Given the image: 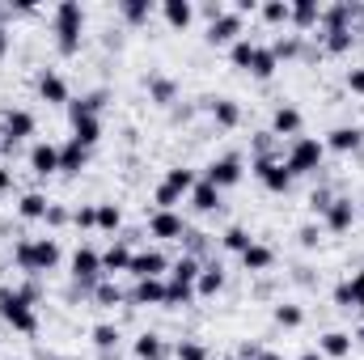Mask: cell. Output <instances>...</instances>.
Here are the masks:
<instances>
[{
    "label": "cell",
    "instance_id": "1",
    "mask_svg": "<svg viewBox=\"0 0 364 360\" xmlns=\"http://www.w3.org/2000/svg\"><path fill=\"white\" fill-rule=\"evenodd\" d=\"M81 30H85V9L77 0H60L51 13V34H55V51L60 55H77L81 51Z\"/></svg>",
    "mask_w": 364,
    "mask_h": 360
},
{
    "label": "cell",
    "instance_id": "2",
    "mask_svg": "<svg viewBox=\"0 0 364 360\" xmlns=\"http://www.w3.org/2000/svg\"><path fill=\"white\" fill-rule=\"evenodd\" d=\"M13 263L26 275H47L60 268V242L55 238H26L13 246Z\"/></svg>",
    "mask_w": 364,
    "mask_h": 360
},
{
    "label": "cell",
    "instance_id": "3",
    "mask_svg": "<svg viewBox=\"0 0 364 360\" xmlns=\"http://www.w3.org/2000/svg\"><path fill=\"white\" fill-rule=\"evenodd\" d=\"M322 157H326V144L318 136H296L288 144V153H284V166H288L292 179H301V174H318L322 170Z\"/></svg>",
    "mask_w": 364,
    "mask_h": 360
},
{
    "label": "cell",
    "instance_id": "4",
    "mask_svg": "<svg viewBox=\"0 0 364 360\" xmlns=\"http://www.w3.org/2000/svg\"><path fill=\"white\" fill-rule=\"evenodd\" d=\"M0 318H4L17 335H34V331H38V314H34V305H30L17 288H0Z\"/></svg>",
    "mask_w": 364,
    "mask_h": 360
},
{
    "label": "cell",
    "instance_id": "5",
    "mask_svg": "<svg viewBox=\"0 0 364 360\" xmlns=\"http://www.w3.org/2000/svg\"><path fill=\"white\" fill-rule=\"evenodd\" d=\"M242 34H246V17L237 9H225L216 21H208V43L212 47H233Z\"/></svg>",
    "mask_w": 364,
    "mask_h": 360
},
{
    "label": "cell",
    "instance_id": "6",
    "mask_svg": "<svg viewBox=\"0 0 364 360\" xmlns=\"http://www.w3.org/2000/svg\"><path fill=\"white\" fill-rule=\"evenodd\" d=\"M242 157H233V153H225V157H216V162H208V174L203 182H212L216 191H229V186H237L242 182Z\"/></svg>",
    "mask_w": 364,
    "mask_h": 360
},
{
    "label": "cell",
    "instance_id": "7",
    "mask_svg": "<svg viewBox=\"0 0 364 360\" xmlns=\"http://www.w3.org/2000/svg\"><path fill=\"white\" fill-rule=\"evenodd\" d=\"M255 179L263 182L267 191H275V195H284L292 186V174H288L284 157H255Z\"/></svg>",
    "mask_w": 364,
    "mask_h": 360
},
{
    "label": "cell",
    "instance_id": "8",
    "mask_svg": "<svg viewBox=\"0 0 364 360\" xmlns=\"http://www.w3.org/2000/svg\"><path fill=\"white\" fill-rule=\"evenodd\" d=\"M73 280L81 284V292L85 288L93 292V284L102 280V255L93 246H77V255H73Z\"/></svg>",
    "mask_w": 364,
    "mask_h": 360
},
{
    "label": "cell",
    "instance_id": "9",
    "mask_svg": "<svg viewBox=\"0 0 364 360\" xmlns=\"http://www.w3.org/2000/svg\"><path fill=\"white\" fill-rule=\"evenodd\" d=\"M356 216H360V203H352L348 195H335L331 208L322 212V225H326L331 233H348V229L356 225Z\"/></svg>",
    "mask_w": 364,
    "mask_h": 360
},
{
    "label": "cell",
    "instance_id": "10",
    "mask_svg": "<svg viewBox=\"0 0 364 360\" xmlns=\"http://www.w3.org/2000/svg\"><path fill=\"white\" fill-rule=\"evenodd\" d=\"M132 275L136 280H166L170 275V259L161 250H132Z\"/></svg>",
    "mask_w": 364,
    "mask_h": 360
},
{
    "label": "cell",
    "instance_id": "11",
    "mask_svg": "<svg viewBox=\"0 0 364 360\" xmlns=\"http://www.w3.org/2000/svg\"><path fill=\"white\" fill-rule=\"evenodd\" d=\"M38 97L47 102V106H68L73 97H68V81L55 73V68H43L38 73Z\"/></svg>",
    "mask_w": 364,
    "mask_h": 360
},
{
    "label": "cell",
    "instance_id": "12",
    "mask_svg": "<svg viewBox=\"0 0 364 360\" xmlns=\"http://www.w3.org/2000/svg\"><path fill=\"white\" fill-rule=\"evenodd\" d=\"M30 170H34L38 179H51V174H60V144H47V140H38V144L30 149Z\"/></svg>",
    "mask_w": 364,
    "mask_h": 360
},
{
    "label": "cell",
    "instance_id": "13",
    "mask_svg": "<svg viewBox=\"0 0 364 360\" xmlns=\"http://www.w3.org/2000/svg\"><path fill=\"white\" fill-rule=\"evenodd\" d=\"M322 144H326V153H356V149L364 144V127H356V123L348 127V123H343V127L326 132V140H322Z\"/></svg>",
    "mask_w": 364,
    "mask_h": 360
},
{
    "label": "cell",
    "instance_id": "14",
    "mask_svg": "<svg viewBox=\"0 0 364 360\" xmlns=\"http://www.w3.org/2000/svg\"><path fill=\"white\" fill-rule=\"evenodd\" d=\"M149 233L161 238V242H174V238H186V221L178 212H153L149 216Z\"/></svg>",
    "mask_w": 364,
    "mask_h": 360
},
{
    "label": "cell",
    "instance_id": "15",
    "mask_svg": "<svg viewBox=\"0 0 364 360\" xmlns=\"http://www.w3.org/2000/svg\"><path fill=\"white\" fill-rule=\"evenodd\" d=\"M30 136H34V115L30 110H9L4 115V144L13 149V144H21Z\"/></svg>",
    "mask_w": 364,
    "mask_h": 360
},
{
    "label": "cell",
    "instance_id": "16",
    "mask_svg": "<svg viewBox=\"0 0 364 360\" xmlns=\"http://www.w3.org/2000/svg\"><path fill=\"white\" fill-rule=\"evenodd\" d=\"M288 4H292V17H288L292 30H318L322 26V4L318 0H288Z\"/></svg>",
    "mask_w": 364,
    "mask_h": 360
},
{
    "label": "cell",
    "instance_id": "17",
    "mask_svg": "<svg viewBox=\"0 0 364 360\" xmlns=\"http://www.w3.org/2000/svg\"><path fill=\"white\" fill-rule=\"evenodd\" d=\"M335 305L339 309H364V268L335 288Z\"/></svg>",
    "mask_w": 364,
    "mask_h": 360
},
{
    "label": "cell",
    "instance_id": "18",
    "mask_svg": "<svg viewBox=\"0 0 364 360\" xmlns=\"http://www.w3.org/2000/svg\"><path fill=\"white\" fill-rule=\"evenodd\" d=\"M90 166V149L81 140H64L60 144V174H81Z\"/></svg>",
    "mask_w": 364,
    "mask_h": 360
},
{
    "label": "cell",
    "instance_id": "19",
    "mask_svg": "<svg viewBox=\"0 0 364 360\" xmlns=\"http://www.w3.org/2000/svg\"><path fill=\"white\" fill-rule=\"evenodd\" d=\"M161 17L170 30H186L195 21V4L191 0H161Z\"/></svg>",
    "mask_w": 364,
    "mask_h": 360
},
{
    "label": "cell",
    "instance_id": "20",
    "mask_svg": "<svg viewBox=\"0 0 364 360\" xmlns=\"http://www.w3.org/2000/svg\"><path fill=\"white\" fill-rule=\"evenodd\" d=\"M352 344H356V339H352L348 331H326V335L318 339V352H322L326 360H343L348 352H352Z\"/></svg>",
    "mask_w": 364,
    "mask_h": 360
},
{
    "label": "cell",
    "instance_id": "21",
    "mask_svg": "<svg viewBox=\"0 0 364 360\" xmlns=\"http://www.w3.org/2000/svg\"><path fill=\"white\" fill-rule=\"evenodd\" d=\"M301 123H305V119H301L296 106H279L272 115V136H292V140H296V136H301Z\"/></svg>",
    "mask_w": 364,
    "mask_h": 360
},
{
    "label": "cell",
    "instance_id": "22",
    "mask_svg": "<svg viewBox=\"0 0 364 360\" xmlns=\"http://www.w3.org/2000/svg\"><path fill=\"white\" fill-rule=\"evenodd\" d=\"M47 208H51V199H47L43 191H26V195L17 199V216H21V221H47Z\"/></svg>",
    "mask_w": 364,
    "mask_h": 360
},
{
    "label": "cell",
    "instance_id": "23",
    "mask_svg": "<svg viewBox=\"0 0 364 360\" xmlns=\"http://www.w3.org/2000/svg\"><path fill=\"white\" fill-rule=\"evenodd\" d=\"M225 288V268L220 263H203L199 280H195V297H216Z\"/></svg>",
    "mask_w": 364,
    "mask_h": 360
},
{
    "label": "cell",
    "instance_id": "24",
    "mask_svg": "<svg viewBox=\"0 0 364 360\" xmlns=\"http://www.w3.org/2000/svg\"><path fill=\"white\" fill-rule=\"evenodd\" d=\"M208 110H212L216 127H237V123H242V106H237L233 97H212V102H208Z\"/></svg>",
    "mask_w": 364,
    "mask_h": 360
},
{
    "label": "cell",
    "instance_id": "25",
    "mask_svg": "<svg viewBox=\"0 0 364 360\" xmlns=\"http://www.w3.org/2000/svg\"><path fill=\"white\" fill-rule=\"evenodd\" d=\"M127 268H132V250H127L123 242H114L110 250H102V275H106V280H114L119 271H127Z\"/></svg>",
    "mask_w": 364,
    "mask_h": 360
},
{
    "label": "cell",
    "instance_id": "26",
    "mask_svg": "<svg viewBox=\"0 0 364 360\" xmlns=\"http://www.w3.org/2000/svg\"><path fill=\"white\" fill-rule=\"evenodd\" d=\"M272 263H275V250H272V246H263V242H255V246L242 255V268L250 271V275H263V271H272Z\"/></svg>",
    "mask_w": 364,
    "mask_h": 360
},
{
    "label": "cell",
    "instance_id": "27",
    "mask_svg": "<svg viewBox=\"0 0 364 360\" xmlns=\"http://www.w3.org/2000/svg\"><path fill=\"white\" fill-rule=\"evenodd\" d=\"M136 305H166V280H136Z\"/></svg>",
    "mask_w": 364,
    "mask_h": 360
},
{
    "label": "cell",
    "instance_id": "28",
    "mask_svg": "<svg viewBox=\"0 0 364 360\" xmlns=\"http://www.w3.org/2000/svg\"><path fill=\"white\" fill-rule=\"evenodd\" d=\"M191 208H195V212H216V208H220V191H216L212 182L199 179L191 186Z\"/></svg>",
    "mask_w": 364,
    "mask_h": 360
},
{
    "label": "cell",
    "instance_id": "29",
    "mask_svg": "<svg viewBox=\"0 0 364 360\" xmlns=\"http://www.w3.org/2000/svg\"><path fill=\"white\" fill-rule=\"evenodd\" d=\"M73 140H81L85 149H93V144L102 140V119H97V115H81V119H73Z\"/></svg>",
    "mask_w": 364,
    "mask_h": 360
},
{
    "label": "cell",
    "instance_id": "30",
    "mask_svg": "<svg viewBox=\"0 0 364 360\" xmlns=\"http://www.w3.org/2000/svg\"><path fill=\"white\" fill-rule=\"evenodd\" d=\"M275 68H279V60H275V51H272V47H259L246 73H250L255 81H272V77H275Z\"/></svg>",
    "mask_w": 364,
    "mask_h": 360
},
{
    "label": "cell",
    "instance_id": "31",
    "mask_svg": "<svg viewBox=\"0 0 364 360\" xmlns=\"http://www.w3.org/2000/svg\"><path fill=\"white\" fill-rule=\"evenodd\" d=\"M166 356H170V344H166L161 335H149V331H144V335L136 339V360H166Z\"/></svg>",
    "mask_w": 364,
    "mask_h": 360
},
{
    "label": "cell",
    "instance_id": "32",
    "mask_svg": "<svg viewBox=\"0 0 364 360\" xmlns=\"http://www.w3.org/2000/svg\"><path fill=\"white\" fill-rule=\"evenodd\" d=\"M153 0H119V13H123V21L127 26H144L149 17H153Z\"/></svg>",
    "mask_w": 364,
    "mask_h": 360
},
{
    "label": "cell",
    "instance_id": "33",
    "mask_svg": "<svg viewBox=\"0 0 364 360\" xmlns=\"http://www.w3.org/2000/svg\"><path fill=\"white\" fill-rule=\"evenodd\" d=\"M318 43H322L331 55H343V51H352V47H356V34H352V30H322V34H318Z\"/></svg>",
    "mask_w": 364,
    "mask_h": 360
},
{
    "label": "cell",
    "instance_id": "34",
    "mask_svg": "<svg viewBox=\"0 0 364 360\" xmlns=\"http://www.w3.org/2000/svg\"><path fill=\"white\" fill-rule=\"evenodd\" d=\"M161 182H166L170 191H178V195H191V186L199 182V174H195V170H186V166H170Z\"/></svg>",
    "mask_w": 364,
    "mask_h": 360
},
{
    "label": "cell",
    "instance_id": "35",
    "mask_svg": "<svg viewBox=\"0 0 364 360\" xmlns=\"http://www.w3.org/2000/svg\"><path fill=\"white\" fill-rule=\"evenodd\" d=\"M255 51H259V43H255L250 34H242V38H237V43L229 47V64H233V68H250Z\"/></svg>",
    "mask_w": 364,
    "mask_h": 360
},
{
    "label": "cell",
    "instance_id": "36",
    "mask_svg": "<svg viewBox=\"0 0 364 360\" xmlns=\"http://www.w3.org/2000/svg\"><path fill=\"white\" fill-rule=\"evenodd\" d=\"M272 318H275V327H288V331H296L301 322H305V309L301 305H292V301H279L272 309Z\"/></svg>",
    "mask_w": 364,
    "mask_h": 360
},
{
    "label": "cell",
    "instance_id": "37",
    "mask_svg": "<svg viewBox=\"0 0 364 360\" xmlns=\"http://www.w3.org/2000/svg\"><path fill=\"white\" fill-rule=\"evenodd\" d=\"M90 339H93V348H97V352H114L123 335H119V327H110V322H97V327L90 331Z\"/></svg>",
    "mask_w": 364,
    "mask_h": 360
},
{
    "label": "cell",
    "instance_id": "38",
    "mask_svg": "<svg viewBox=\"0 0 364 360\" xmlns=\"http://www.w3.org/2000/svg\"><path fill=\"white\" fill-rule=\"evenodd\" d=\"M220 242H225V250H233V255H246V250L255 246V238H250V229H242V225H229Z\"/></svg>",
    "mask_w": 364,
    "mask_h": 360
},
{
    "label": "cell",
    "instance_id": "39",
    "mask_svg": "<svg viewBox=\"0 0 364 360\" xmlns=\"http://www.w3.org/2000/svg\"><path fill=\"white\" fill-rule=\"evenodd\" d=\"M259 17H263L267 26H288L292 4H288V0H267V4H259Z\"/></svg>",
    "mask_w": 364,
    "mask_h": 360
},
{
    "label": "cell",
    "instance_id": "40",
    "mask_svg": "<svg viewBox=\"0 0 364 360\" xmlns=\"http://www.w3.org/2000/svg\"><path fill=\"white\" fill-rule=\"evenodd\" d=\"M191 301H195V284H182V280L166 275V305L174 309V305H191Z\"/></svg>",
    "mask_w": 364,
    "mask_h": 360
},
{
    "label": "cell",
    "instance_id": "41",
    "mask_svg": "<svg viewBox=\"0 0 364 360\" xmlns=\"http://www.w3.org/2000/svg\"><path fill=\"white\" fill-rule=\"evenodd\" d=\"M149 97H153L157 106H170V102L178 97V85H174L170 77H149Z\"/></svg>",
    "mask_w": 364,
    "mask_h": 360
},
{
    "label": "cell",
    "instance_id": "42",
    "mask_svg": "<svg viewBox=\"0 0 364 360\" xmlns=\"http://www.w3.org/2000/svg\"><path fill=\"white\" fill-rule=\"evenodd\" d=\"M93 301L106 305V309H110V305H123V288H119L114 280H97V284H93Z\"/></svg>",
    "mask_w": 364,
    "mask_h": 360
},
{
    "label": "cell",
    "instance_id": "43",
    "mask_svg": "<svg viewBox=\"0 0 364 360\" xmlns=\"http://www.w3.org/2000/svg\"><path fill=\"white\" fill-rule=\"evenodd\" d=\"M199 271H203V263H199L195 255H182L178 263L170 268V280H182V284H195V280H199Z\"/></svg>",
    "mask_w": 364,
    "mask_h": 360
},
{
    "label": "cell",
    "instance_id": "44",
    "mask_svg": "<svg viewBox=\"0 0 364 360\" xmlns=\"http://www.w3.org/2000/svg\"><path fill=\"white\" fill-rule=\"evenodd\" d=\"M119 225H123L119 203H97V229H102V233H114Z\"/></svg>",
    "mask_w": 364,
    "mask_h": 360
},
{
    "label": "cell",
    "instance_id": "45",
    "mask_svg": "<svg viewBox=\"0 0 364 360\" xmlns=\"http://www.w3.org/2000/svg\"><path fill=\"white\" fill-rule=\"evenodd\" d=\"M174 360H212V356H208V348H203V344H195V339H182L178 348H174Z\"/></svg>",
    "mask_w": 364,
    "mask_h": 360
},
{
    "label": "cell",
    "instance_id": "46",
    "mask_svg": "<svg viewBox=\"0 0 364 360\" xmlns=\"http://www.w3.org/2000/svg\"><path fill=\"white\" fill-rule=\"evenodd\" d=\"M272 51H275V60H292V55L301 51V34H288V38H275V43H272Z\"/></svg>",
    "mask_w": 364,
    "mask_h": 360
},
{
    "label": "cell",
    "instance_id": "47",
    "mask_svg": "<svg viewBox=\"0 0 364 360\" xmlns=\"http://www.w3.org/2000/svg\"><path fill=\"white\" fill-rule=\"evenodd\" d=\"M178 199H182V195H178V191H170L166 182L153 191V203H157V212H174V203H178Z\"/></svg>",
    "mask_w": 364,
    "mask_h": 360
},
{
    "label": "cell",
    "instance_id": "48",
    "mask_svg": "<svg viewBox=\"0 0 364 360\" xmlns=\"http://www.w3.org/2000/svg\"><path fill=\"white\" fill-rule=\"evenodd\" d=\"M73 225H77V229H97V203H93V208H77V212H73Z\"/></svg>",
    "mask_w": 364,
    "mask_h": 360
},
{
    "label": "cell",
    "instance_id": "49",
    "mask_svg": "<svg viewBox=\"0 0 364 360\" xmlns=\"http://www.w3.org/2000/svg\"><path fill=\"white\" fill-rule=\"evenodd\" d=\"M68 221H73V212H68L64 203H51V208H47V225H55V229H60V225H68Z\"/></svg>",
    "mask_w": 364,
    "mask_h": 360
},
{
    "label": "cell",
    "instance_id": "50",
    "mask_svg": "<svg viewBox=\"0 0 364 360\" xmlns=\"http://www.w3.org/2000/svg\"><path fill=\"white\" fill-rule=\"evenodd\" d=\"M318 242H322V229H318V225H305V229H301V246H305V250H314Z\"/></svg>",
    "mask_w": 364,
    "mask_h": 360
},
{
    "label": "cell",
    "instance_id": "51",
    "mask_svg": "<svg viewBox=\"0 0 364 360\" xmlns=\"http://www.w3.org/2000/svg\"><path fill=\"white\" fill-rule=\"evenodd\" d=\"M331 199H335L331 191H314V195H309V208H314V212H326V208H331Z\"/></svg>",
    "mask_w": 364,
    "mask_h": 360
},
{
    "label": "cell",
    "instance_id": "52",
    "mask_svg": "<svg viewBox=\"0 0 364 360\" xmlns=\"http://www.w3.org/2000/svg\"><path fill=\"white\" fill-rule=\"evenodd\" d=\"M348 90L364 93V68H352V73H348Z\"/></svg>",
    "mask_w": 364,
    "mask_h": 360
},
{
    "label": "cell",
    "instance_id": "53",
    "mask_svg": "<svg viewBox=\"0 0 364 360\" xmlns=\"http://www.w3.org/2000/svg\"><path fill=\"white\" fill-rule=\"evenodd\" d=\"M9 186H13V174H9V170L0 166V191H9Z\"/></svg>",
    "mask_w": 364,
    "mask_h": 360
},
{
    "label": "cell",
    "instance_id": "54",
    "mask_svg": "<svg viewBox=\"0 0 364 360\" xmlns=\"http://www.w3.org/2000/svg\"><path fill=\"white\" fill-rule=\"evenodd\" d=\"M4 51H9V30L0 26V60H4Z\"/></svg>",
    "mask_w": 364,
    "mask_h": 360
},
{
    "label": "cell",
    "instance_id": "55",
    "mask_svg": "<svg viewBox=\"0 0 364 360\" xmlns=\"http://www.w3.org/2000/svg\"><path fill=\"white\" fill-rule=\"evenodd\" d=\"M255 360H284V356H279V352H267V348H263V352H259Z\"/></svg>",
    "mask_w": 364,
    "mask_h": 360
},
{
    "label": "cell",
    "instance_id": "56",
    "mask_svg": "<svg viewBox=\"0 0 364 360\" xmlns=\"http://www.w3.org/2000/svg\"><path fill=\"white\" fill-rule=\"evenodd\" d=\"M352 339H356V344H360V348H364V322H360V327H356V335H352Z\"/></svg>",
    "mask_w": 364,
    "mask_h": 360
},
{
    "label": "cell",
    "instance_id": "57",
    "mask_svg": "<svg viewBox=\"0 0 364 360\" xmlns=\"http://www.w3.org/2000/svg\"><path fill=\"white\" fill-rule=\"evenodd\" d=\"M296 360H326L322 352H305V356H296Z\"/></svg>",
    "mask_w": 364,
    "mask_h": 360
},
{
    "label": "cell",
    "instance_id": "58",
    "mask_svg": "<svg viewBox=\"0 0 364 360\" xmlns=\"http://www.w3.org/2000/svg\"><path fill=\"white\" fill-rule=\"evenodd\" d=\"M43 360H68V356H43Z\"/></svg>",
    "mask_w": 364,
    "mask_h": 360
},
{
    "label": "cell",
    "instance_id": "59",
    "mask_svg": "<svg viewBox=\"0 0 364 360\" xmlns=\"http://www.w3.org/2000/svg\"><path fill=\"white\" fill-rule=\"evenodd\" d=\"M212 360H237V356H212Z\"/></svg>",
    "mask_w": 364,
    "mask_h": 360
},
{
    "label": "cell",
    "instance_id": "60",
    "mask_svg": "<svg viewBox=\"0 0 364 360\" xmlns=\"http://www.w3.org/2000/svg\"><path fill=\"white\" fill-rule=\"evenodd\" d=\"M360 212H364V199H360Z\"/></svg>",
    "mask_w": 364,
    "mask_h": 360
}]
</instances>
